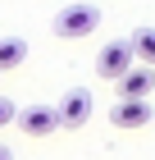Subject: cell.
Here are the masks:
<instances>
[{"label":"cell","instance_id":"9","mask_svg":"<svg viewBox=\"0 0 155 160\" xmlns=\"http://www.w3.org/2000/svg\"><path fill=\"white\" fill-rule=\"evenodd\" d=\"M14 114H18V105H14L9 96H0V128H5V123H14Z\"/></svg>","mask_w":155,"mask_h":160},{"label":"cell","instance_id":"7","mask_svg":"<svg viewBox=\"0 0 155 160\" xmlns=\"http://www.w3.org/2000/svg\"><path fill=\"white\" fill-rule=\"evenodd\" d=\"M128 46H132V60L137 64H151L155 69V28H137L128 37Z\"/></svg>","mask_w":155,"mask_h":160},{"label":"cell","instance_id":"3","mask_svg":"<svg viewBox=\"0 0 155 160\" xmlns=\"http://www.w3.org/2000/svg\"><path fill=\"white\" fill-rule=\"evenodd\" d=\"M109 123L114 128H146L151 123V101H132V96H119L114 105H109Z\"/></svg>","mask_w":155,"mask_h":160},{"label":"cell","instance_id":"10","mask_svg":"<svg viewBox=\"0 0 155 160\" xmlns=\"http://www.w3.org/2000/svg\"><path fill=\"white\" fill-rule=\"evenodd\" d=\"M0 160H14V156H9V147H5V142H0Z\"/></svg>","mask_w":155,"mask_h":160},{"label":"cell","instance_id":"1","mask_svg":"<svg viewBox=\"0 0 155 160\" xmlns=\"http://www.w3.org/2000/svg\"><path fill=\"white\" fill-rule=\"evenodd\" d=\"M96 23H100V9H96L91 0H78V5H69V9L55 14V37L64 41H78V37H91Z\"/></svg>","mask_w":155,"mask_h":160},{"label":"cell","instance_id":"2","mask_svg":"<svg viewBox=\"0 0 155 160\" xmlns=\"http://www.w3.org/2000/svg\"><path fill=\"white\" fill-rule=\"evenodd\" d=\"M132 64H137V60H132V46H128V41H109V46L96 55V73L105 78V82H119Z\"/></svg>","mask_w":155,"mask_h":160},{"label":"cell","instance_id":"8","mask_svg":"<svg viewBox=\"0 0 155 160\" xmlns=\"http://www.w3.org/2000/svg\"><path fill=\"white\" fill-rule=\"evenodd\" d=\"M23 55H27L23 37H0V73H5V69H18Z\"/></svg>","mask_w":155,"mask_h":160},{"label":"cell","instance_id":"5","mask_svg":"<svg viewBox=\"0 0 155 160\" xmlns=\"http://www.w3.org/2000/svg\"><path fill=\"white\" fill-rule=\"evenodd\" d=\"M55 119H60V128H82V123L91 119V96H87V92H69V96L55 105Z\"/></svg>","mask_w":155,"mask_h":160},{"label":"cell","instance_id":"6","mask_svg":"<svg viewBox=\"0 0 155 160\" xmlns=\"http://www.w3.org/2000/svg\"><path fill=\"white\" fill-rule=\"evenodd\" d=\"M155 92V69L151 64H132L128 73L119 78V96H132V101H142Z\"/></svg>","mask_w":155,"mask_h":160},{"label":"cell","instance_id":"4","mask_svg":"<svg viewBox=\"0 0 155 160\" xmlns=\"http://www.w3.org/2000/svg\"><path fill=\"white\" fill-rule=\"evenodd\" d=\"M14 119H18V128H23V133H32V137H50L55 128H60L55 105H23Z\"/></svg>","mask_w":155,"mask_h":160}]
</instances>
